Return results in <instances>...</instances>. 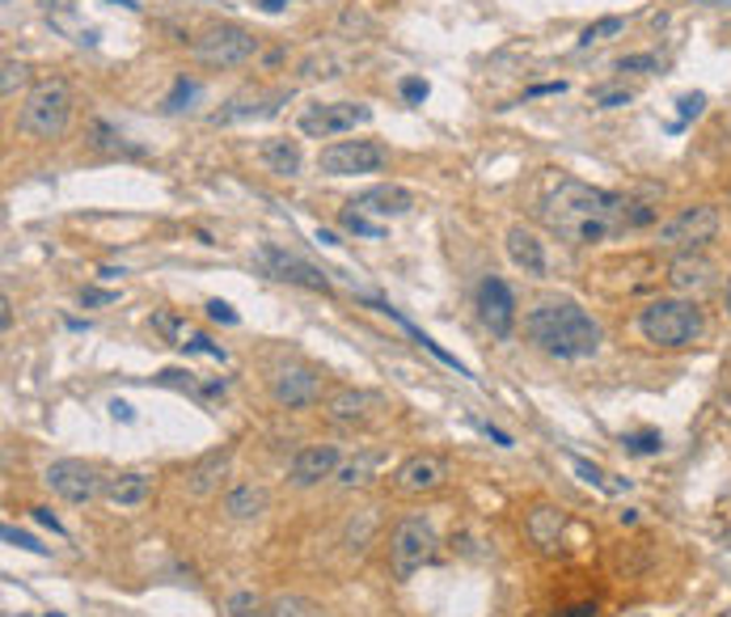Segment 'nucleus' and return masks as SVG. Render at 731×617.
Wrapping results in <instances>:
<instances>
[{"mask_svg": "<svg viewBox=\"0 0 731 617\" xmlns=\"http://www.w3.org/2000/svg\"><path fill=\"white\" fill-rule=\"evenodd\" d=\"M630 207L635 203H626V195L617 191H604L579 178H558V187L541 199V221L571 246H597L617 228H630Z\"/></svg>", "mask_w": 731, "mask_h": 617, "instance_id": "1", "label": "nucleus"}, {"mask_svg": "<svg viewBox=\"0 0 731 617\" xmlns=\"http://www.w3.org/2000/svg\"><path fill=\"white\" fill-rule=\"evenodd\" d=\"M524 334L538 343L545 356L554 359H588L601 352L604 334L597 318L571 300V296H550V300H538L529 313H524Z\"/></svg>", "mask_w": 731, "mask_h": 617, "instance_id": "2", "label": "nucleus"}, {"mask_svg": "<svg viewBox=\"0 0 731 617\" xmlns=\"http://www.w3.org/2000/svg\"><path fill=\"white\" fill-rule=\"evenodd\" d=\"M638 330L651 347H664V352H681V347H694L706 330V318H701L698 300H685V296H660V300H647L638 309Z\"/></svg>", "mask_w": 731, "mask_h": 617, "instance_id": "3", "label": "nucleus"}, {"mask_svg": "<svg viewBox=\"0 0 731 617\" xmlns=\"http://www.w3.org/2000/svg\"><path fill=\"white\" fill-rule=\"evenodd\" d=\"M72 85L64 76H43L34 81L26 102H22V115H17V128L34 135V140H60L72 123Z\"/></svg>", "mask_w": 731, "mask_h": 617, "instance_id": "4", "label": "nucleus"}, {"mask_svg": "<svg viewBox=\"0 0 731 617\" xmlns=\"http://www.w3.org/2000/svg\"><path fill=\"white\" fill-rule=\"evenodd\" d=\"M432 554H436V533H432L427 520L406 517L393 524V533H389V567H393L398 580H411L414 571H423L432 562Z\"/></svg>", "mask_w": 731, "mask_h": 617, "instance_id": "5", "label": "nucleus"}, {"mask_svg": "<svg viewBox=\"0 0 731 617\" xmlns=\"http://www.w3.org/2000/svg\"><path fill=\"white\" fill-rule=\"evenodd\" d=\"M191 56L203 68H237L258 56V38L250 31H241V26H216V31L194 38Z\"/></svg>", "mask_w": 731, "mask_h": 617, "instance_id": "6", "label": "nucleus"}, {"mask_svg": "<svg viewBox=\"0 0 731 617\" xmlns=\"http://www.w3.org/2000/svg\"><path fill=\"white\" fill-rule=\"evenodd\" d=\"M389 153L377 140H334L318 157V169L326 178H351V174H377L385 169Z\"/></svg>", "mask_w": 731, "mask_h": 617, "instance_id": "7", "label": "nucleus"}, {"mask_svg": "<svg viewBox=\"0 0 731 617\" xmlns=\"http://www.w3.org/2000/svg\"><path fill=\"white\" fill-rule=\"evenodd\" d=\"M715 233H719V207L694 203V207L676 212L668 225H660L656 241H660V250H701L706 241H715Z\"/></svg>", "mask_w": 731, "mask_h": 617, "instance_id": "8", "label": "nucleus"}, {"mask_svg": "<svg viewBox=\"0 0 731 617\" xmlns=\"http://www.w3.org/2000/svg\"><path fill=\"white\" fill-rule=\"evenodd\" d=\"M368 119H373V110L364 102H314L300 115V131L314 135V140H334V135L364 128Z\"/></svg>", "mask_w": 731, "mask_h": 617, "instance_id": "9", "label": "nucleus"}, {"mask_svg": "<svg viewBox=\"0 0 731 617\" xmlns=\"http://www.w3.org/2000/svg\"><path fill=\"white\" fill-rule=\"evenodd\" d=\"M43 483L56 490L64 503H94L97 495H106L102 487V474H97L90 461H76V456H64V461H51Z\"/></svg>", "mask_w": 731, "mask_h": 617, "instance_id": "10", "label": "nucleus"}, {"mask_svg": "<svg viewBox=\"0 0 731 617\" xmlns=\"http://www.w3.org/2000/svg\"><path fill=\"white\" fill-rule=\"evenodd\" d=\"M321 393H326V377L309 364H287L271 377V398L284 411H309L321 402Z\"/></svg>", "mask_w": 731, "mask_h": 617, "instance_id": "11", "label": "nucleus"}, {"mask_svg": "<svg viewBox=\"0 0 731 617\" xmlns=\"http://www.w3.org/2000/svg\"><path fill=\"white\" fill-rule=\"evenodd\" d=\"M477 318L495 339H511V330H516V296H511V288L499 275H486L477 284Z\"/></svg>", "mask_w": 731, "mask_h": 617, "instance_id": "12", "label": "nucleus"}, {"mask_svg": "<svg viewBox=\"0 0 731 617\" xmlns=\"http://www.w3.org/2000/svg\"><path fill=\"white\" fill-rule=\"evenodd\" d=\"M448 483V465L436 453H411L393 470L398 495H436Z\"/></svg>", "mask_w": 731, "mask_h": 617, "instance_id": "13", "label": "nucleus"}, {"mask_svg": "<svg viewBox=\"0 0 731 617\" xmlns=\"http://www.w3.org/2000/svg\"><path fill=\"white\" fill-rule=\"evenodd\" d=\"M262 266L275 275V280H284V284H296V288H309V293H330V280H326V271H318L314 262L296 259V254H287L280 246H262Z\"/></svg>", "mask_w": 731, "mask_h": 617, "instance_id": "14", "label": "nucleus"}, {"mask_svg": "<svg viewBox=\"0 0 731 617\" xmlns=\"http://www.w3.org/2000/svg\"><path fill=\"white\" fill-rule=\"evenodd\" d=\"M339 461H343V453H339L334 444H305L300 453L292 456L287 478H292V487H300V490L318 487V483L339 474Z\"/></svg>", "mask_w": 731, "mask_h": 617, "instance_id": "15", "label": "nucleus"}, {"mask_svg": "<svg viewBox=\"0 0 731 617\" xmlns=\"http://www.w3.org/2000/svg\"><path fill=\"white\" fill-rule=\"evenodd\" d=\"M347 207L364 212V216H381V221H393V216H406V212H411L414 195L406 191V187H398V182H377V187L359 191V195L351 199Z\"/></svg>", "mask_w": 731, "mask_h": 617, "instance_id": "16", "label": "nucleus"}, {"mask_svg": "<svg viewBox=\"0 0 731 617\" xmlns=\"http://www.w3.org/2000/svg\"><path fill=\"white\" fill-rule=\"evenodd\" d=\"M228 461H233V449H228V444H221V449H212V453L199 456L191 470H187V495H194V499L216 495L224 483V474H228Z\"/></svg>", "mask_w": 731, "mask_h": 617, "instance_id": "17", "label": "nucleus"}, {"mask_svg": "<svg viewBox=\"0 0 731 617\" xmlns=\"http://www.w3.org/2000/svg\"><path fill=\"white\" fill-rule=\"evenodd\" d=\"M710 280H715V266H710V259L694 254V250H685V254H676L668 262V288L672 293H701V288H710Z\"/></svg>", "mask_w": 731, "mask_h": 617, "instance_id": "18", "label": "nucleus"}, {"mask_svg": "<svg viewBox=\"0 0 731 617\" xmlns=\"http://www.w3.org/2000/svg\"><path fill=\"white\" fill-rule=\"evenodd\" d=\"M563 524H567V517H563L558 508L538 503V508L524 517V533H529V542H533L541 554H554L558 550V542H563Z\"/></svg>", "mask_w": 731, "mask_h": 617, "instance_id": "19", "label": "nucleus"}, {"mask_svg": "<svg viewBox=\"0 0 731 617\" xmlns=\"http://www.w3.org/2000/svg\"><path fill=\"white\" fill-rule=\"evenodd\" d=\"M267 490L258 487V483H237V487L224 490V517L233 520V524H250V520H262L267 512Z\"/></svg>", "mask_w": 731, "mask_h": 617, "instance_id": "20", "label": "nucleus"}, {"mask_svg": "<svg viewBox=\"0 0 731 617\" xmlns=\"http://www.w3.org/2000/svg\"><path fill=\"white\" fill-rule=\"evenodd\" d=\"M326 419L330 423H343V427H351V423H364L368 419V411H373V398L364 390H351V385H339V390L326 393Z\"/></svg>", "mask_w": 731, "mask_h": 617, "instance_id": "21", "label": "nucleus"}, {"mask_svg": "<svg viewBox=\"0 0 731 617\" xmlns=\"http://www.w3.org/2000/svg\"><path fill=\"white\" fill-rule=\"evenodd\" d=\"M258 162L267 165L275 178H296V174H300V165H305V157H300V144H296V140H287V135H271V140H262V144H258Z\"/></svg>", "mask_w": 731, "mask_h": 617, "instance_id": "22", "label": "nucleus"}, {"mask_svg": "<svg viewBox=\"0 0 731 617\" xmlns=\"http://www.w3.org/2000/svg\"><path fill=\"white\" fill-rule=\"evenodd\" d=\"M508 259L524 275H545V246L538 241V233H529L524 225L508 228Z\"/></svg>", "mask_w": 731, "mask_h": 617, "instance_id": "23", "label": "nucleus"}, {"mask_svg": "<svg viewBox=\"0 0 731 617\" xmlns=\"http://www.w3.org/2000/svg\"><path fill=\"white\" fill-rule=\"evenodd\" d=\"M149 495H153V478L140 474V470L135 474H119V478L106 483V499L119 503V508H140Z\"/></svg>", "mask_w": 731, "mask_h": 617, "instance_id": "24", "label": "nucleus"}, {"mask_svg": "<svg viewBox=\"0 0 731 617\" xmlns=\"http://www.w3.org/2000/svg\"><path fill=\"white\" fill-rule=\"evenodd\" d=\"M377 524H381L377 508H359V512H355V517L347 520L343 546H347L351 554H364V550H368V542H373V533H377Z\"/></svg>", "mask_w": 731, "mask_h": 617, "instance_id": "25", "label": "nucleus"}, {"mask_svg": "<svg viewBox=\"0 0 731 617\" xmlns=\"http://www.w3.org/2000/svg\"><path fill=\"white\" fill-rule=\"evenodd\" d=\"M373 470H377V453H359L355 461H347L334 478H339V487L351 490V487H364L368 478H373Z\"/></svg>", "mask_w": 731, "mask_h": 617, "instance_id": "26", "label": "nucleus"}, {"mask_svg": "<svg viewBox=\"0 0 731 617\" xmlns=\"http://www.w3.org/2000/svg\"><path fill=\"white\" fill-rule=\"evenodd\" d=\"M224 609L233 617H271V605H262V596L250 592V588H241V592H233L228 601H224Z\"/></svg>", "mask_w": 731, "mask_h": 617, "instance_id": "27", "label": "nucleus"}, {"mask_svg": "<svg viewBox=\"0 0 731 617\" xmlns=\"http://www.w3.org/2000/svg\"><path fill=\"white\" fill-rule=\"evenodd\" d=\"M622 444H626V453L630 456H656L660 449H664V436L660 431H630V436H622Z\"/></svg>", "mask_w": 731, "mask_h": 617, "instance_id": "28", "label": "nucleus"}, {"mask_svg": "<svg viewBox=\"0 0 731 617\" xmlns=\"http://www.w3.org/2000/svg\"><path fill=\"white\" fill-rule=\"evenodd\" d=\"M271 617H321V609L314 601H305V596H275Z\"/></svg>", "mask_w": 731, "mask_h": 617, "instance_id": "29", "label": "nucleus"}, {"mask_svg": "<svg viewBox=\"0 0 731 617\" xmlns=\"http://www.w3.org/2000/svg\"><path fill=\"white\" fill-rule=\"evenodd\" d=\"M622 31H626V17H601V22H592L588 31L579 34V47H592V43H604V38H617Z\"/></svg>", "mask_w": 731, "mask_h": 617, "instance_id": "30", "label": "nucleus"}, {"mask_svg": "<svg viewBox=\"0 0 731 617\" xmlns=\"http://www.w3.org/2000/svg\"><path fill=\"white\" fill-rule=\"evenodd\" d=\"M339 225L347 228V233H355V237H373V241H381V237H385V228H381V225H373V221H368L364 212H355V207H343Z\"/></svg>", "mask_w": 731, "mask_h": 617, "instance_id": "31", "label": "nucleus"}, {"mask_svg": "<svg viewBox=\"0 0 731 617\" xmlns=\"http://www.w3.org/2000/svg\"><path fill=\"white\" fill-rule=\"evenodd\" d=\"M26 85V64L22 60H4V76H0V94L4 98H13L17 90Z\"/></svg>", "mask_w": 731, "mask_h": 617, "instance_id": "32", "label": "nucleus"}, {"mask_svg": "<svg viewBox=\"0 0 731 617\" xmlns=\"http://www.w3.org/2000/svg\"><path fill=\"white\" fill-rule=\"evenodd\" d=\"M571 465H575V474H579L583 483H592V487H601V490H617V487H613V483H609V478H604L601 470L592 465V461H583V456H575V453H571Z\"/></svg>", "mask_w": 731, "mask_h": 617, "instance_id": "33", "label": "nucleus"}, {"mask_svg": "<svg viewBox=\"0 0 731 617\" xmlns=\"http://www.w3.org/2000/svg\"><path fill=\"white\" fill-rule=\"evenodd\" d=\"M0 537L9 542V546H17V550H31V554H47V546H38V537H31V533H17L13 524H4L0 529Z\"/></svg>", "mask_w": 731, "mask_h": 617, "instance_id": "34", "label": "nucleus"}, {"mask_svg": "<svg viewBox=\"0 0 731 617\" xmlns=\"http://www.w3.org/2000/svg\"><path fill=\"white\" fill-rule=\"evenodd\" d=\"M194 90H199L194 81H187V76H178V81H174V94L165 98V110H182V102H191V98H194Z\"/></svg>", "mask_w": 731, "mask_h": 617, "instance_id": "35", "label": "nucleus"}, {"mask_svg": "<svg viewBox=\"0 0 731 617\" xmlns=\"http://www.w3.org/2000/svg\"><path fill=\"white\" fill-rule=\"evenodd\" d=\"M635 98L630 90H592V102L601 106V110H613V106H626V102Z\"/></svg>", "mask_w": 731, "mask_h": 617, "instance_id": "36", "label": "nucleus"}, {"mask_svg": "<svg viewBox=\"0 0 731 617\" xmlns=\"http://www.w3.org/2000/svg\"><path fill=\"white\" fill-rule=\"evenodd\" d=\"M617 72H660V60L656 56H626V60H617Z\"/></svg>", "mask_w": 731, "mask_h": 617, "instance_id": "37", "label": "nucleus"}, {"mask_svg": "<svg viewBox=\"0 0 731 617\" xmlns=\"http://www.w3.org/2000/svg\"><path fill=\"white\" fill-rule=\"evenodd\" d=\"M208 318L224 325H237V309H233L228 300H208Z\"/></svg>", "mask_w": 731, "mask_h": 617, "instance_id": "38", "label": "nucleus"}, {"mask_svg": "<svg viewBox=\"0 0 731 617\" xmlns=\"http://www.w3.org/2000/svg\"><path fill=\"white\" fill-rule=\"evenodd\" d=\"M676 106H681V119H698L701 110H706V94H685Z\"/></svg>", "mask_w": 731, "mask_h": 617, "instance_id": "39", "label": "nucleus"}, {"mask_svg": "<svg viewBox=\"0 0 731 617\" xmlns=\"http://www.w3.org/2000/svg\"><path fill=\"white\" fill-rule=\"evenodd\" d=\"M110 300H119V293H102V288H85V293H81V305H85V309H94V305H110Z\"/></svg>", "mask_w": 731, "mask_h": 617, "instance_id": "40", "label": "nucleus"}, {"mask_svg": "<svg viewBox=\"0 0 731 617\" xmlns=\"http://www.w3.org/2000/svg\"><path fill=\"white\" fill-rule=\"evenodd\" d=\"M31 512H34V520H38L43 529H51L56 537H64V524H60V520L51 517V508H31Z\"/></svg>", "mask_w": 731, "mask_h": 617, "instance_id": "41", "label": "nucleus"}, {"mask_svg": "<svg viewBox=\"0 0 731 617\" xmlns=\"http://www.w3.org/2000/svg\"><path fill=\"white\" fill-rule=\"evenodd\" d=\"M402 98H406V102H423V98H427V81H414V76H411V81H402Z\"/></svg>", "mask_w": 731, "mask_h": 617, "instance_id": "42", "label": "nucleus"}, {"mask_svg": "<svg viewBox=\"0 0 731 617\" xmlns=\"http://www.w3.org/2000/svg\"><path fill=\"white\" fill-rule=\"evenodd\" d=\"M563 90H567V81H545V85L529 90V98H550V94H563Z\"/></svg>", "mask_w": 731, "mask_h": 617, "instance_id": "43", "label": "nucleus"}, {"mask_svg": "<svg viewBox=\"0 0 731 617\" xmlns=\"http://www.w3.org/2000/svg\"><path fill=\"white\" fill-rule=\"evenodd\" d=\"M558 617H597V605H592V601H579V605H567Z\"/></svg>", "mask_w": 731, "mask_h": 617, "instance_id": "44", "label": "nucleus"}, {"mask_svg": "<svg viewBox=\"0 0 731 617\" xmlns=\"http://www.w3.org/2000/svg\"><path fill=\"white\" fill-rule=\"evenodd\" d=\"M0 330H13V300L0 296Z\"/></svg>", "mask_w": 731, "mask_h": 617, "instance_id": "45", "label": "nucleus"}, {"mask_svg": "<svg viewBox=\"0 0 731 617\" xmlns=\"http://www.w3.org/2000/svg\"><path fill=\"white\" fill-rule=\"evenodd\" d=\"M110 411H115V419H123V423H131V419H135V415H131V406H128V402H119V398L110 402Z\"/></svg>", "mask_w": 731, "mask_h": 617, "instance_id": "46", "label": "nucleus"}, {"mask_svg": "<svg viewBox=\"0 0 731 617\" xmlns=\"http://www.w3.org/2000/svg\"><path fill=\"white\" fill-rule=\"evenodd\" d=\"M287 4H292V0H258L262 13H280V9H287Z\"/></svg>", "mask_w": 731, "mask_h": 617, "instance_id": "47", "label": "nucleus"}, {"mask_svg": "<svg viewBox=\"0 0 731 617\" xmlns=\"http://www.w3.org/2000/svg\"><path fill=\"white\" fill-rule=\"evenodd\" d=\"M486 436H491L495 444H504V449H511V436H508V431H499V427H486Z\"/></svg>", "mask_w": 731, "mask_h": 617, "instance_id": "48", "label": "nucleus"}, {"mask_svg": "<svg viewBox=\"0 0 731 617\" xmlns=\"http://www.w3.org/2000/svg\"><path fill=\"white\" fill-rule=\"evenodd\" d=\"M318 241H321V246H343V241H339L330 228H318Z\"/></svg>", "mask_w": 731, "mask_h": 617, "instance_id": "49", "label": "nucleus"}, {"mask_svg": "<svg viewBox=\"0 0 731 617\" xmlns=\"http://www.w3.org/2000/svg\"><path fill=\"white\" fill-rule=\"evenodd\" d=\"M698 4H706V9H731V0H698Z\"/></svg>", "mask_w": 731, "mask_h": 617, "instance_id": "50", "label": "nucleus"}, {"mask_svg": "<svg viewBox=\"0 0 731 617\" xmlns=\"http://www.w3.org/2000/svg\"><path fill=\"white\" fill-rule=\"evenodd\" d=\"M723 300H728V313H731V280H728V293H723Z\"/></svg>", "mask_w": 731, "mask_h": 617, "instance_id": "51", "label": "nucleus"}, {"mask_svg": "<svg viewBox=\"0 0 731 617\" xmlns=\"http://www.w3.org/2000/svg\"><path fill=\"white\" fill-rule=\"evenodd\" d=\"M715 617H731V609H728V614H715Z\"/></svg>", "mask_w": 731, "mask_h": 617, "instance_id": "52", "label": "nucleus"}, {"mask_svg": "<svg viewBox=\"0 0 731 617\" xmlns=\"http://www.w3.org/2000/svg\"><path fill=\"white\" fill-rule=\"evenodd\" d=\"M43 617H60V614H43Z\"/></svg>", "mask_w": 731, "mask_h": 617, "instance_id": "53", "label": "nucleus"}]
</instances>
